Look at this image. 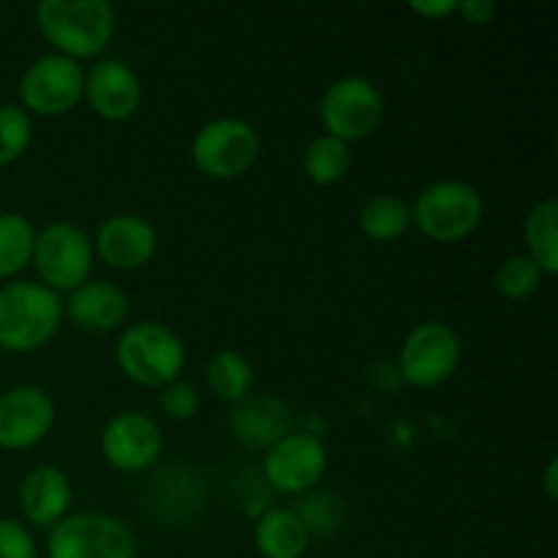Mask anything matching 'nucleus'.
Segmentation results:
<instances>
[{"label": "nucleus", "mask_w": 558, "mask_h": 558, "mask_svg": "<svg viewBox=\"0 0 558 558\" xmlns=\"http://www.w3.org/2000/svg\"><path fill=\"white\" fill-rule=\"evenodd\" d=\"M36 25L58 54L80 63L98 58L109 47L118 16L107 0H41Z\"/></svg>", "instance_id": "nucleus-1"}, {"label": "nucleus", "mask_w": 558, "mask_h": 558, "mask_svg": "<svg viewBox=\"0 0 558 558\" xmlns=\"http://www.w3.org/2000/svg\"><path fill=\"white\" fill-rule=\"evenodd\" d=\"M63 322L60 294L36 281L0 287V349L27 354L54 338Z\"/></svg>", "instance_id": "nucleus-2"}, {"label": "nucleus", "mask_w": 558, "mask_h": 558, "mask_svg": "<svg viewBox=\"0 0 558 558\" xmlns=\"http://www.w3.org/2000/svg\"><path fill=\"white\" fill-rule=\"evenodd\" d=\"M114 357H118L120 371L131 381L153 387V390H161V387L178 381L185 368L183 341L172 327L161 325V322L131 325L118 338Z\"/></svg>", "instance_id": "nucleus-3"}, {"label": "nucleus", "mask_w": 558, "mask_h": 558, "mask_svg": "<svg viewBox=\"0 0 558 558\" xmlns=\"http://www.w3.org/2000/svg\"><path fill=\"white\" fill-rule=\"evenodd\" d=\"M483 216V196L466 180H439L428 185L412 207V223L436 243H461L477 232Z\"/></svg>", "instance_id": "nucleus-4"}, {"label": "nucleus", "mask_w": 558, "mask_h": 558, "mask_svg": "<svg viewBox=\"0 0 558 558\" xmlns=\"http://www.w3.org/2000/svg\"><path fill=\"white\" fill-rule=\"evenodd\" d=\"M49 558H136L131 526L109 512H76L49 529Z\"/></svg>", "instance_id": "nucleus-5"}, {"label": "nucleus", "mask_w": 558, "mask_h": 558, "mask_svg": "<svg viewBox=\"0 0 558 558\" xmlns=\"http://www.w3.org/2000/svg\"><path fill=\"white\" fill-rule=\"evenodd\" d=\"M322 125L341 142H363L385 120V96L365 76H343L325 90L319 101Z\"/></svg>", "instance_id": "nucleus-6"}, {"label": "nucleus", "mask_w": 558, "mask_h": 558, "mask_svg": "<svg viewBox=\"0 0 558 558\" xmlns=\"http://www.w3.org/2000/svg\"><path fill=\"white\" fill-rule=\"evenodd\" d=\"M259 147V134L248 120L216 118L196 131L191 142V158L207 178L232 180L254 167Z\"/></svg>", "instance_id": "nucleus-7"}, {"label": "nucleus", "mask_w": 558, "mask_h": 558, "mask_svg": "<svg viewBox=\"0 0 558 558\" xmlns=\"http://www.w3.org/2000/svg\"><path fill=\"white\" fill-rule=\"evenodd\" d=\"M33 265L38 278L52 292H74L90 278L93 270V243L71 221H58L44 227L36 234Z\"/></svg>", "instance_id": "nucleus-8"}, {"label": "nucleus", "mask_w": 558, "mask_h": 558, "mask_svg": "<svg viewBox=\"0 0 558 558\" xmlns=\"http://www.w3.org/2000/svg\"><path fill=\"white\" fill-rule=\"evenodd\" d=\"M461 363V338L445 322H423L412 327L398 352V376L417 390L439 387Z\"/></svg>", "instance_id": "nucleus-9"}, {"label": "nucleus", "mask_w": 558, "mask_h": 558, "mask_svg": "<svg viewBox=\"0 0 558 558\" xmlns=\"http://www.w3.org/2000/svg\"><path fill=\"white\" fill-rule=\"evenodd\" d=\"M22 109L27 114L58 118L85 98V71L76 60L52 52L33 60L20 80Z\"/></svg>", "instance_id": "nucleus-10"}, {"label": "nucleus", "mask_w": 558, "mask_h": 558, "mask_svg": "<svg viewBox=\"0 0 558 558\" xmlns=\"http://www.w3.org/2000/svg\"><path fill=\"white\" fill-rule=\"evenodd\" d=\"M262 472L278 494H311L327 472V450L319 436L308 430H292L278 439L270 450H265Z\"/></svg>", "instance_id": "nucleus-11"}, {"label": "nucleus", "mask_w": 558, "mask_h": 558, "mask_svg": "<svg viewBox=\"0 0 558 558\" xmlns=\"http://www.w3.org/2000/svg\"><path fill=\"white\" fill-rule=\"evenodd\" d=\"M101 452L118 472L136 474L150 469L163 452V434L153 417L142 412H120L101 430Z\"/></svg>", "instance_id": "nucleus-12"}, {"label": "nucleus", "mask_w": 558, "mask_h": 558, "mask_svg": "<svg viewBox=\"0 0 558 558\" xmlns=\"http://www.w3.org/2000/svg\"><path fill=\"white\" fill-rule=\"evenodd\" d=\"M54 401L47 390L33 385L11 387L0 396V447L31 450L54 425Z\"/></svg>", "instance_id": "nucleus-13"}, {"label": "nucleus", "mask_w": 558, "mask_h": 558, "mask_svg": "<svg viewBox=\"0 0 558 558\" xmlns=\"http://www.w3.org/2000/svg\"><path fill=\"white\" fill-rule=\"evenodd\" d=\"M85 98L104 120H129L142 104V80L125 60L101 58L85 74Z\"/></svg>", "instance_id": "nucleus-14"}, {"label": "nucleus", "mask_w": 558, "mask_h": 558, "mask_svg": "<svg viewBox=\"0 0 558 558\" xmlns=\"http://www.w3.org/2000/svg\"><path fill=\"white\" fill-rule=\"evenodd\" d=\"M93 251L112 270H140L156 256L158 234L147 218L134 216V213H118L98 227Z\"/></svg>", "instance_id": "nucleus-15"}, {"label": "nucleus", "mask_w": 558, "mask_h": 558, "mask_svg": "<svg viewBox=\"0 0 558 558\" xmlns=\"http://www.w3.org/2000/svg\"><path fill=\"white\" fill-rule=\"evenodd\" d=\"M292 409L272 396H248L229 409V428L248 450H270L278 439L292 434Z\"/></svg>", "instance_id": "nucleus-16"}, {"label": "nucleus", "mask_w": 558, "mask_h": 558, "mask_svg": "<svg viewBox=\"0 0 558 558\" xmlns=\"http://www.w3.org/2000/svg\"><path fill=\"white\" fill-rule=\"evenodd\" d=\"M71 499H74V488L63 469L47 463V466H36L33 472H27V477L22 480V515L36 526L52 529L54 523L63 521L69 515Z\"/></svg>", "instance_id": "nucleus-17"}, {"label": "nucleus", "mask_w": 558, "mask_h": 558, "mask_svg": "<svg viewBox=\"0 0 558 558\" xmlns=\"http://www.w3.org/2000/svg\"><path fill=\"white\" fill-rule=\"evenodd\" d=\"M63 314L87 332H112L129 316V298L112 281H85L63 303Z\"/></svg>", "instance_id": "nucleus-18"}, {"label": "nucleus", "mask_w": 558, "mask_h": 558, "mask_svg": "<svg viewBox=\"0 0 558 558\" xmlns=\"http://www.w3.org/2000/svg\"><path fill=\"white\" fill-rule=\"evenodd\" d=\"M254 545L262 558H303L311 534L298 512L272 507L256 518Z\"/></svg>", "instance_id": "nucleus-19"}, {"label": "nucleus", "mask_w": 558, "mask_h": 558, "mask_svg": "<svg viewBox=\"0 0 558 558\" xmlns=\"http://www.w3.org/2000/svg\"><path fill=\"white\" fill-rule=\"evenodd\" d=\"M558 202L539 199L529 210L526 223H523V238H526V254L537 262L543 276H556L558 272Z\"/></svg>", "instance_id": "nucleus-20"}, {"label": "nucleus", "mask_w": 558, "mask_h": 558, "mask_svg": "<svg viewBox=\"0 0 558 558\" xmlns=\"http://www.w3.org/2000/svg\"><path fill=\"white\" fill-rule=\"evenodd\" d=\"M412 227V207L392 194H376L360 210V229L376 243H392Z\"/></svg>", "instance_id": "nucleus-21"}, {"label": "nucleus", "mask_w": 558, "mask_h": 558, "mask_svg": "<svg viewBox=\"0 0 558 558\" xmlns=\"http://www.w3.org/2000/svg\"><path fill=\"white\" fill-rule=\"evenodd\" d=\"M207 385L221 401L240 403L254 390V365L245 354L223 349L207 363Z\"/></svg>", "instance_id": "nucleus-22"}, {"label": "nucleus", "mask_w": 558, "mask_h": 558, "mask_svg": "<svg viewBox=\"0 0 558 558\" xmlns=\"http://www.w3.org/2000/svg\"><path fill=\"white\" fill-rule=\"evenodd\" d=\"M349 167H352V147L347 142L336 140L330 134H322L311 140L305 147L303 169L308 174L311 183L316 185H336L347 178Z\"/></svg>", "instance_id": "nucleus-23"}, {"label": "nucleus", "mask_w": 558, "mask_h": 558, "mask_svg": "<svg viewBox=\"0 0 558 558\" xmlns=\"http://www.w3.org/2000/svg\"><path fill=\"white\" fill-rule=\"evenodd\" d=\"M36 229L22 213H0V278H14L33 262Z\"/></svg>", "instance_id": "nucleus-24"}, {"label": "nucleus", "mask_w": 558, "mask_h": 558, "mask_svg": "<svg viewBox=\"0 0 558 558\" xmlns=\"http://www.w3.org/2000/svg\"><path fill=\"white\" fill-rule=\"evenodd\" d=\"M543 283V270L529 254H512L496 270V289L507 300H526Z\"/></svg>", "instance_id": "nucleus-25"}, {"label": "nucleus", "mask_w": 558, "mask_h": 558, "mask_svg": "<svg viewBox=\"0 0 558 558\" xmlns=\"http://www.w3.org/2000/svg\"><path fill=\"white\" fill-rule=\"evenodd\" d=\"M33 140L31 114L14 104H0V169L20 161Z\"/></svg>", "instance_id": "nucleus-26"}, {"label": "nucleus", "mask_w": 558, "mask_h": 558, "mask_svg": "<svg viewBox=\"0 0 558 558\" xmlns=\"http://www.w3.org/2000/svg\"><path fill=\"white\" fill-rule=\"evenodd\" d=\"M294 512L305 523L311 537L314 534H319V537L336 534L343 526V518H347L341 499L336 494H327V490H311L303 505H300V510Z\"/></svg>", "instance_id": "nucleus-27"}, {"label": "nucleus", "mask_w": 558, "mask_h": 558, "mask_svg": "<svg viewBox=\"0 0 558 558\" xmlns=\"http://www.w3.org/2000/svg\"><path fill=\"white\" fill-rule=\"evenodd\" d=\"M199 390L191 381L183 379L161 387V392H158V407H161V412L169 420H178V423L194 420L196 412H199Z\"/></svg>", "instance_id": "nucleus-28"}, {"label": "nucleus", "mask_w": 558, "mask_h": 558, "mask_svg": "<svg viewBox=\"0 0 558 558\" xmlns=\"http://www.w3.org/2000/svg\"><path fill=\"white\" fill-rule=\"evenodd\" d=\"M0 558H38L33 534L11 518H0Z\"/></svg>", "instance_id": "nucleus-29"}, {"label": "nucleus", "mask_w": 558, "mask_h": 558, "mask_svg": "<svg viewBox=\"0 0 558 558\" xmlns=\"http://www.w3.org/2000/svg\"><path fill=\"white\" fill-rule=\"evenodd\" d=\"M458 14L466 22H472V25H485V22L494 20L496 5L490 0H461L458 3Z\"/></svg>", "instance_id": "nucleus-30"}, {"label": "nucleus", "mask_w": 558, "mask_h": 558, "mask_svg": "<svg viewBox=\"0 0 558 558\" xmlns=\"http://www.w3.org/2000/svg\"><path fill=\"white\" fill-rule=\"evenodd\" d=\"M409 9L420 16H428V20H445V16L458 14V0H428V3L414 0V3H409Z\"/></svg>", "instance_id": "nucleus-31"}, {"label": "nucleus", "mask_w": 558, "mask_h": 558, "mask_svg": "<svg viewBox=\"0 0 558 558\" xmlns=\"http://www.w3.org/2000/svg\"><path fill=\"white\" fill-rule=\"evenodd\" d=\"M543 485H545V496H548V499H556V496H558V461H556V458H550V461H548Z\"/></svg>", "instance_id": "nucleus-32"}]
</instances>
